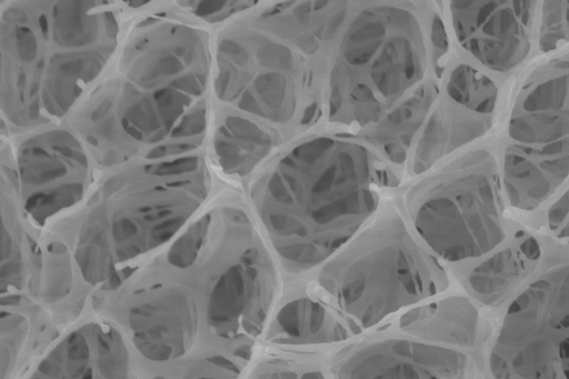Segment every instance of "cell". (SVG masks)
<instances>
[{"label":"cell","instance_id":"6da1fadb","mask_svg":"<svg viewBox=\"0 0 569 379\" xmlns=\"http://www.w3.org/2000/svg\"><path fill=\"white\" fill-rule=\"evenodd\" d=\"M363 144L319 136L282 154L252 198L284 269L311 270L333 257L375 213L385 183Z\"/></svg>","mask_w":569,"mask_h":379},{"label":"cell","instance_id":"7a4b0ae2","mask_svg":"<svg viewBox=\"0 0 569 379\" xmlns=\"http://www.w3.org/2000/svg\"><path fill=\"white\" fill-rule=\"evenodd\" d=\"M433 16L399 4L369 6L355 16L330 68V121L376 123L423 84L431 63L439 68L445 57L432 39Z\"/></svg>","mask_w":569,"mask_h":379},{"label":"cell","instance_id":"3957f363","mask_svg":"<svg viewBox=\"0 0 569 379\" xmlns=\"http://www.w3.org/2000/svg\"><path fill=\"white\" fill-rule=\"evenodd\" d=\"M356 335L443 292L449 278L397 215L377 221L331 259L318 279Z\"/></svg>","mask_w":569,"mask_h":379},{"label":"cell","instance_id":"277c9868","mask_svg":"<svg viewBox=\"0 0 569 379\" xmlns=\"http://www.w3.org/2000/svg\"><path fill=\"white\" fill-rule=\"evenodd\" d=\"M220 221L219 242L206 256L209 263L196 260L179 272L198 299L216 349L249 362L252 342L262 332L278 293V273L242 209L224 208Z\"/></svg>","mask_w":569,"mask_h":379},{"label":"cell","instance_id":"5b68a950","mask_svg":"<svg viewBox=\"0 0 569 379\" xmlns=\"http://www.w3.org/2000/svg\"><path fill=\"white\" fill-rule=\"evenodd\" d=\"M408 203L417 233L443 260L481 257L506 237L499 182L486 154H472L421 182Z\"/></svg>","mask_w":569,"mask_h":379},{"label":"cell","instance_id":"8992f818","mask_svg":"<svg viewBox=\"0 0 569 379\" xmlns=\"http://www.w3.org/2000/svg\"><path fill=\"white\" fill-rule=\"evenodd\" d=\"M219 50V97L272 124L312 121L318 103L308 54L261 27L222 40Z\"/></svg>","mask_w":569,"mask_h":379},{"label":"cell","instance_id":"52a82bcc","mask_svg":"<svg viewBox=\"0 0 569 379\" xmlns=\"http://www.w3.org/2000/svg\"><path fill=\"white\" fill-rule=\"evenodd\" d=\"M489 368L493 379H569V266L542 273L511 301Z\"/></svg>","mask_w":569,"mask_h":379},{"label":"cell","instance_id":"ba28073f","mask_svg":"<svg viewBox=\"0 0 569 379\" xmlns=\"http://www.w3.org/2000/svg\"><path fill=\"white\" fill-rule=\"evenodd\" d=\"M23 379H140V375L123 335L103 318L61 336Z\"/></svg>","mask_w":569,"mask_h":379},{"label":"cell","instance_id":"9c48e42d","mask_svg":"<svg viewBox=\"0 0 569 379\" xmlns=\"http://www.w3.org/2000/svg\"><path fill=\"white\" fill-rule=\"evenodd\" d=\"M532 1H452L459 43L486 67L508 71L530 49Z\"/></svg>","mask_w":569,"mask_h":379},{"label":"cell","instance_id":"30bf717a","mask_svg":"<svg viewBox=\"0 0 569 379\" xmlns=\"http://www.w3.org/2000/svg\"><path fill=\"white\" fill-rule=\"evenodd\" d=\"M338 379H477L463 352L430 342L385 339L366 345L346 358Z\"/></svg>","mask_w":569,"mask_h":379},{"label":"cell","instance_id":"8fae6325","mask_svg":"<svg viewBox=\"0 0 569 379\" xmlns=\"http://www.w3.org/2000/svg\"><path fill=\"white\" fill-rule=\"evenodd\" d=\"M569 177V137L532 147L506 151L503 182L510 203L530 210L546 200Z\"/></svg>","mask_w":569,"mask_h":379},{"label":"cell","instance_id":"7c38bea8","mask_svg":"<svg viewBox=\"0 0 569 379\" xmlns=\"http://www.w3.org/2000/svg\"><path fill=\"white\" fill-rule=\"evenodd\" d=\"M508 132L521 143L542 146L569 137V69L543 79L516 104Z\"/></svg>","mask_w":569,"mask_h":379},{"label":"cell","instance_id":"4fadbf2b","mask_svg":"<svg viewBox=\"0 0 569 379\" xmlns=\"http://www.w3.org/2000/svg\"><path fill=\"white\" fill-rule=\"evenodd\" d=\"M355 335L348 320L333 305L312 296H300L277 311L267 339L276 345L309 346L345 341Z\"/></svg>","mask_w":569,"mask_h":379},{"label":"cell","instance_id":"5bb4252c","mask_svg":"<svg viewBox=\"0 0 569 379\" xmlns=\"http://www.w3.org/2000/svg\"><path fill=\"white\" fill-rule=\"evenodd\" d=\"M274 6L261 16L260 27L312 56L331 40L346 17L345 2H303Z\"/></svg>","mask_w":569,"mask_h":379},{"label":"cell","instance_id":"9a60e30c","mask_svg":"<svg viewBox=\"0 0 569 379\" xmlns=\"http://www.w3.org/2000/svg\"><path fill=\"white\" fill-rule=\"evenodd\" d=\"M478 321V311L468 299L449 297L411 308L400 317L399 327L420 341L469 346Z\"/></svg>","mask_w":569,"mask_h":379},{"label":"cell","instance_id":"2e32d148","mask_svg":"<svg viewBox=\"0 0 569 379\" xmlns=\"http://www.w3.org/2000/svg\"><path fill=\"white\" fill-rule=\"evenodd\" d=\"M540 255L537 240L523 236L517 246L501 249L471 270L468 283L472 293L486 305L497 302L530 273Z\"/></svg>","mask_w":569,"mask_h":379},{"label":"cell","instance_id":"e0dca14e","mask_svg":"<svg viewBox=\"0 0 569 379\" xmlns=\"http://www.w3.org/2000/svg\"><path fill=\"white\" fill-rule=\"evenodd\" d=\"M487 129L486 119L455 107H439L421 132L411 160V173H423L440 158L480 137Z\"/></svg>","mask_w":569,"mask_h":379},{"label":"cell","instance_id":"ac0fdd59","mask_svg":"<svg viewBox=\"0 0 569 379\" xmlns=\"http://www.w3.org/2000/svg\"><path fill=\"white\" fill-rule=\"evenodd\" d=\"M438 88L426 82L383 116L369 133V140L392 164H401L416 132L422 127L437 97Z\"/></svg>","mask_w":569,"mask_h":379},{"label":"cell","instance_id":"d6986e66","mask_svg":"<svg viewBox=\"0 0 569 379\" xmlns=\"http://www.w3.org/2000/svg\"><path fill=\"white\" fill-rule=\"evenodd\" d=\"M278 137L253 121L229 116L216 138L214 149L222 169L246 176L277 146Z\"/></svg>","mask_w":569,"mask_h":379},{"label":"cell","instance_id":"ffe728a7","mask_svg":"<svg viewBox=\"0 0 569 379\" xmlns=\"http://www.w3.org/2000/svg\"><path fill=\"white\" fill-rule=\"evenodd\" d=\"M49 256L41 259L34 297H39L44 307L60 308L69 297H73L80 276L74 272L70 256L61 243L48 248Z\"/></svg>","mask_w":569,"mask_h":379},{"label":"cell","instance_id":"44dd1931","mask_svg":"<svg viewBox=\"0 0 569 379\" xmlns=\"http://www.w3.org/2000/svg\"><path fill=\"white\" fill-rule=\"evenodd\" d=\"M497 88L486 76L468 64L456 67L447 82V94L457 104L479 114L491 113Z\"/></svg>","mask_w":569,"mask_h":379},{"label":"cell","instance_id":"7402d4cb","mask_svg":"<svg viewBox=\"0 0 569 379\" xmlns=\"http://www.w3.org/2000/svg\"><path fill=\"white\" fill-rule=\"evenodd\" d=\"M569 41V1H546L539 47L543 52L552 51Z\"/></svg>","mask_w":569,"mask_h":379},{"label":"cell","instance_id":"603a6c76","mask_svg":"<svg viewBox=\"0 0 569 379\" xmlns=\"http://www.w3.org/2000/svg\"><path fill=\"white\" fill-rule=\"evenodd\" d=\"M247 379H327L321 370L296 361L269 359L260 362Z\"/></svg>","mask_w":569,"mask_h":379},{"label":"cell","instance_id":"cb8c5ba5","mask_svg":"<svg viewBox=\"0 0 569 379\" xmlns=\"http://www.w3.org/2000/svg\"><path fill=\"white\" fill-rule=\"evenodd\" d=\"M14 44L18 58L31 61L37 56L36 36L26 27H19L14 31Z\"/></svg>","mask_w":569,"mask_h":379},{"label":"cell","instance_id":"d4e9b609","mask_svg":"<svg viewBox=\"0 0 569 379\" xmlns=\"http://www.w3.org/2000/svg\"><path fill=\"white\" fill-rule=\"evenodd\" d=\"M204 110H197L184 117L180 124L171 132L173 138L192 136L203 131L206 126Z\"/></svg>","mask_w":569,"mask_h":379},{"label":"cell","instance_id":"484cf974","mask_svg":"<svg viewBox=\"0 0 569 379\" xmlns=\"http://www.w3.org/2000/svg\"><path fill=\"white\" fill-rule=\"evenodd\" d=\"M569 216V189L553 203L548 212V226L557 231Z\"/></svg>","mask_w":569,"mask_h":379},{"label":"cell","instance_id":"4316f807","mask_svg":"<svg viewBox=\"0 0 569 379\" xmlns=\"http://www.w3.org/2000/svg\"><path fill=\"white\" fill-rule=\"evenodd\" d=\"M181 62L174 56H166L157 61L147 73L146 80H153L159 77L172 76L181 70Z\"/></svg>","mask_w":569,"mask_h":379},{"label":"cell","instance_id":"83f0119b","mask_svg":"<svg viewBox=\"0 0 569 379\" xmlns=\"http://www.w3.org/2000/svg\"><path fill=\"white\" fill-rule=\"evenodd\" d=\"M229 2L227 1H202L196 9L198 16H209L220 12Z\"/></svg>","mask_w":569,"mask_h":379},{"label":"cell","instance_id":"f1b7e54d","mask_svg":"<svg viewBox=\"0 0 569 379\" xmlns=\"http://www.w3.org/2000/svg\"><path fill=\"white\" fill-rule=\"evenodd\" d=\"M556 232L559 239L565 240L567 243H569V218Z\"/></svg>","mask_w":569,"mask_h":379},{"label":"cell","instance_id":"f546056e","mask_svg":"<svg viewBox=\"0 0 569 379\" xmlns=\"http://www.w3.org/2000/svg\"><path fill=\"white\" fill-rule=\"evenodd\" d=\"M129 3L134 6V7H138V4L142 6V4L147 3V2L146 1H131Z\"/></svg>","mask_w":569,"mask_h":379}]
</instances>
